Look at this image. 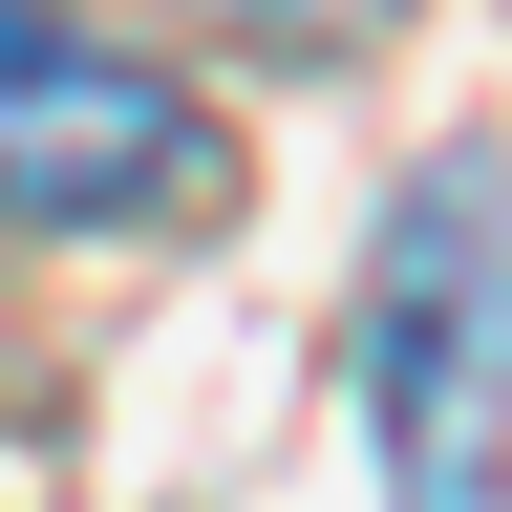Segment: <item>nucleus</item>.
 <instances>
[{"label":"nucleus","mask_w":512,"mask_h":512,"mask_svg":"<svg viewBox=\"0 0 512 512\" xmlns=\"http://www.w3.org/2000/svg\"><path fill=\"white\" fill-rule=\"evenodd\" d=\"M214 22H256V43H363L384 0H214Z\"/></svg>","instance_id":"3"},{"label":"nucleus","mask_w":512,"mask_h":512,"mask_svg":"<svg viewBox=\"0 0 512 512\" xmlns=\"http://www.w3.org/2000/svg\"><path fill=\"white\" fill-rule=\"evenodd\" d=\"M214 171V107L128 64L86 0H0V214L22 235H128Z\"/></svg>","instance_id":"2"},{"label":"nucleus","mask_w":512,"mask_h":512,"mask_svg":"<svg viewBox=\"0 0 512 512\" xmlns=\"http://www.w3.org/2000/svg\"><path fill=\"white\" fill-rule=\"evenodd\" d=\"M363 406H384V512H491V448H512V171L448 150L384 214Z\"/></svg>","instance_id":"1"}]
</instances>
